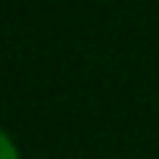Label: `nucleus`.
<instances>
[{"label":"nucleus","mask_w":159,"mask_h":159,"mask_svg":"<svg viewBox=\"0 0 159 159\" xmlns=\"http://www.w3.org/2000/svg\"><path fill=\"white\" fill-rule=\"evenodd\" d=\"M0 159H22V150L7 128H0Z\"/></svg>","instance_id":"1"}]
</instances>
